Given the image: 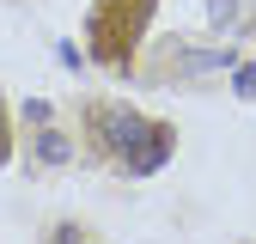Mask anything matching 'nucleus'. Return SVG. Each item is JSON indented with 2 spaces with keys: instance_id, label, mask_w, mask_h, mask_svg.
Wrapping results in <instances>:
<instances>
[{
  "instance_id": "2",
  "label": "nucleus",
  "mask_w": 256,
  "mask_h": 244,
  "mask_svg": "<svg viewBox=\"0 0 256 244\" xmlns=\"http://www.w3.org/2000/svg\"><path fill=\"white\" fill-rule=\"evenodd\" d=\"M30 152H37L43 165H68V159H74V146H68V134H55V128H43V134H37V146H30Z\"/></svg>"
},
{
  "instance_id": "1",
  "label": "nucleus",
  "mask_w": 256,
  "mask_h": 244,
  "mask_svg": "<svg viewBox=\"0 0 256 244\" xmlns=\"http://www.w3.org/2000/svg\"><path fill=\"white\" fill-rule=\"evenodd\" d=\"M92 134H98V146L110 152V159L128 171V177H146L171 159V128H158V122H146L140 110H122V104H92L86 110Z\"/></svg>"
},
{
  "instance_id": "3",
  "label": "nucleus",
  "mask_w": 256,
  "mask_h": 244,
  "mask_svg": "<svg viewBox=\"0 0 256 244\" xmlns=\"http://www.w3.org/2000/svg\"><path fill=\"white\" fill-rule=\"evenodd\" d=\"M232 12H238V0H208V18L214 24H232Z\"/></svg>"
},
{
  "instance_id": "4",
  "label": "nucleus",
  "mask_w": 256,
  "mask_h": 244,
  "mask_svg": "<svg viewBox=\"0 0 256 244\" xmlns=\"http://www.w3.org/2000/svg\"><path fill=\"white\" fill-rule=\"evenodd\" d=\"M232 86H238V98H256V61H250V68H238Z\"/></svg>"
},
{
  "instance_id": "5",
  "label": "nucleus",
  "mask_w": 256,
  "mask_h": 244,
  "mask_svg": "<svg viewBox=\"0 0 256 244\" xmlns=\"http://www.w3.org/2000/svg\"><path fill=\"white\" fill-rule=\"evenodd\" d=\"M24 122H37V128H43V122H49V104H43V98H30V104H24Z\"/></svg>"
}]
</instances>
